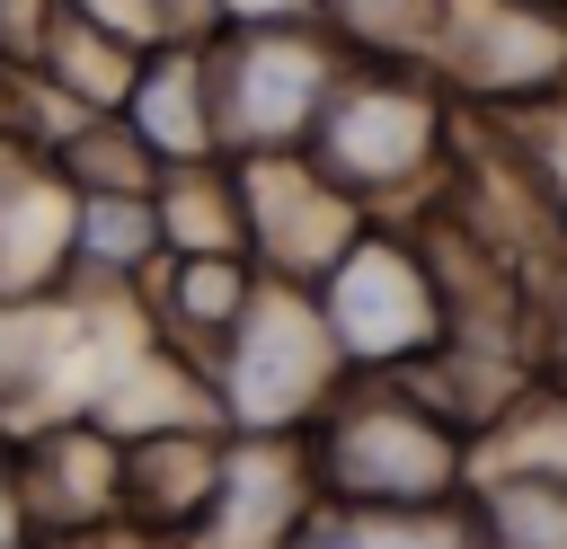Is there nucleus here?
<instances>
[{
	"mask_svg": "<svg viewBox=\"0 0 567 549\" xmlns=\"http://www.w3.org/2000/svg\"><path fill=\"white\" fill-rule=\"evenodd\" d=\"M195 53H204L213 151H239V159H301L328 89L346 80L337 44L310 27H230L221 44H195Z\"/></svg>",
	"mask_w": 567,
	"mask_h": 549,
	"instance_id": "f257e3e1",
	"label": "nucleus"
},
{
	"mask_svg": "<svg viewBox=\"0 0 567 549\" xmlns=\"http://www.w3.org/2000/svg\"><path fill=\"white\" fill-rule=\"evenodd\" d=\"M310 469L337 496V514H443V496L461 478V443L416 398L354 390L319 416Z\"/></svg>",
	"mask_w": 567,
	"mask_h": 549,
	"instance_id": "f03ea898",
	"label": "nucleus"
},
{
	"mask_svg": "<svg viewBox=\"0 0 567 549\" xmlns=\"http://www.w3.org/2000/svg\"><path fill=\"white\" fill-rule=\"evenodd\" d=\"M434 151H443V106L425 97V80H408L399 62H354V80L328 89V106L301 142V168L363 213L372 195L416 186L434 168Z\"/></svg>",
	"mask_w": 567,
	"mask_h": 549,
	"instance_id": "7ed1b4c3",
	"label": "nucleus"
},
{
	"mask_svg": "<svg viewBox=\"0 0 567 549\" xmlns=\"http://www.w3.org/2000/svg\"><path fill=\"white\" fill-rule=\"evenodd\" d=\"M310 310H319V328H328V345H337L346 372H408V363L434 354V336H443L425 257H416L408 239H390V230H354V239L328 257Z\"/></svg>",
	"mask_w": 567,
	"mask_h": 549,
	"instance_id": "20e7f679",
	"label": "nucleus"
},
{
	"mask_svg": "<svg viewBox=\"0 0 567 549\" xmlns=\"http://www.w3.org/2000/svg\"><path fill=\"white\" fill-rule=\"evenodd\" d=\"M337 345L310 310V292L292 283H257L230 345L213 354V390H221V416L239 434H275V425H301L310 407H328L337 390Z\"/></svg>",
	"mask_w": 567,
	"mask_h": 549,
	"instance_id": "39448f33",
	"label": "nucleus"
},
{
	"mask_svg": "<svg viewBox=\"0 0 567 549\" xmlns=\"http://www.w3.org/2000/svg\"><path fill=\"white\" fill-rule=\"evenodd\" d=\"M434 53L487 97H549L567 80V9H549V0H452Z\"/></svg>",
	"mask_w": 567,
	"mask_h": 549,
	"instance_id": "423d86ee",
	"label": "nucleus"
},
{
	"mask_svg": "<svg viewBox=\"0 0 567 549\" xmlns=\"http://www.w3.org/2000/svg\"><path fill=\"white\" fill-rule=\"evenodd\" d=\"M230 195H239V230L257 248H275L284 274H328V257L363 230V213L346 195H328L301 159H239Z\"/></svg>",
	"mask_w": 567,
	"mask_h": 549,
	"instance_id": "0eeeda50",
	"label": "nucleus"
},
{
	"mask_svg": "<svg viewBox=\"0 0 567 549\" xmlns=\"http://www.w3.org/2000/svg\"><path fill=\"white\" fill-rule=\"evenodd\" d=\"M310 469L275 443H239L221 452L213 469V496H204V522H195V549H284L301 531V487Z\"/></svg>",
	"mask_w": 567,
	"mask_h": 549,
	"instance_id": "6e6552de",
	"label": "nucleus"
},
{
	"mask_svg": "<svg viewBox=\"0 0 567 549\" xmlns=\"http://www.w3.org/2000/svg\"><path fill=\"white\" fill-rule=\"evenodd\" d=\"M71 266V186L44 159H0V310L35 301Z\"/></svg>",
	"mask_w": 567,
	"mask_h": 549,
	"instance_id": "1a4fd4ad",
	"label": "nucleus"
},
{
	"mask_svg": "<svg viewBox=\"0 0 567 549\" xmlns=\"http://www.w3.org/2000/svg\"><path fill=\"white\" fill-rule=\"evenodd\" d=\"M124 133L151 168H204L213 159V124H204V53L195 44H159L151 62H133L124 89Z\"/></svg>",
	"mask_w": 567,
	"mask_h": 549,
	"instance_id": "9d476101",
	"label": "nucleus"
},
{
	"mask_svg": "<svg viewBox=\"0 0 567 549\" xmlns=\"http://www.w3.org/2000/svg\"><path fill=\"white\" fill-rule=\"evenodd\" d=\"M487 549H567V469H505L478 487Z\"/></svg>",
	"mask_w": 567,
	"mask_h": 549,
	"instance_id": "9b49d317",
	"label": "nucleus"
},
{
	"mask_svg": "<svg viewBox=\"0 0 567 549\" xmlns=\"http://www.w3.org/2000/svg\"><path fill=\"white\" fill-rule=\"evenodd\" d=\"M310 9L354 44V62H425L452 0H310Z\"/></svg>",
	"mask_w": 567,
	"mask_h": 549,
	"instance_id": "f8f14e48",
	"label": "nucleus"
},
{
	"mask_svg": "<svg viewBox=\"0 0 567 549\" xmlns=\"http://www.w3.org/2000/svg\"><path fill=\"white\" fill-rule=\"evenodd\" d=\"M159 248L151 195H71V266L89 274H133Z\"/></svg>",
	"mask_w": 567,
	"mask_h": 549,
	"instance_id": "ddd939ff",
	"label": "nucleus"
},
{
	"mask_svg": "<svg viewBox=\"0 0 567 549\" xmlns=\"http://www.w3.org/2000/svg\"><path fill=\"white\" fill-rule=\"evenodd\" d=\"M284 549H470L452 514H310Z\"/></svg>",
	"mask_w": 567,
	"mask_h": 549,
	"instance_id": "4468645a",
	"label": "nucleus"
},
{
	"mask_svg": "<svg viewBox=\"0 0 567 549\" xmlns=\"http://www.w3.org/2000/svg\"><path fill=\"white\" fill-rule=\"evenodd\" d=\"M53 9H71L80 27H97L124 53H142L151 35H168V0H53Z\"/></svg>",
	"mask_w": 567,
	"mask_h": 549,
	"instance_id": "2eb2a0df",
	"label": "nucleus"
},
{
	"mask_svg": "<svg viewBox=\"0 0 567 549\" xmlns=\"http://www.w3.org/2000/svg\"><path fill=\"white\" fill-rule=\"evenodd\" d=\"M213 27H301L310 0H204Z\"/></svg>",
	"mask_w": 567,
	"mask_h": 549,
	"instance_id": "dca6fc26",
	"label": "nucleus"
},
{
	"mask_svg": "<svg viewBox=\"0 0 567 549\" xmlns=\"http://www.w3.org/2000/svg\"><path fill=\"white\" fill-rule=\"evenodd\" d=\"M540 345H549V390L567 398V292L549 301V328H540Z\"/></svg>",
	"mask_w": 567,
	"mask_h": 549,
	"instance_id": "f3484780",
	"label": "nucleus"
},
{
	"mask_svg": "<svg viewBox=\"0 0 567 549\" xmlns=\"http://www.w3.org/2000/svg\"><path fill=\"white\" fill-rule=\"evenodd\" d=\"M0 549H27V514H18V487L0 478Z\"/></svg>",
	"mask_w": 567,
	"mask_h": 549,
	"instance_id": "a211bd4d",
	"label": "nucleus"
}]
</instances>
